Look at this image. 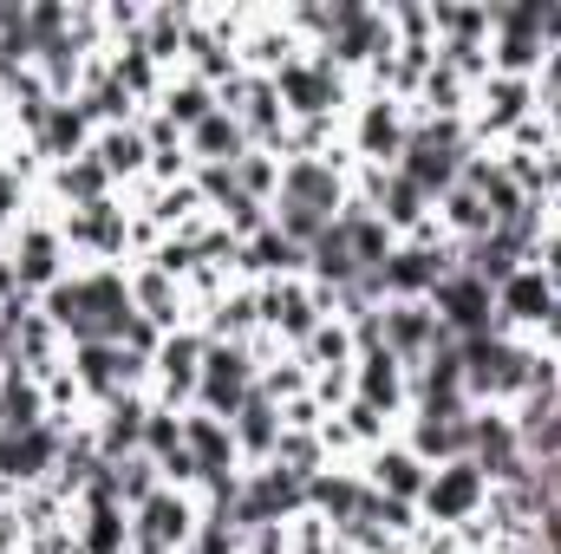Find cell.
Here are the masks:
<instances>
[{
  "label": "cell",
  "instance_id": "1",
  "mask_svg": "<svg viewBox=\"0 0 561 554\" xmlns=\"http://www.w3.org/2000/svg\"><path fill=\"white\" fill-rule=\"evenodd\" d=\"M39 313L66 333V346H118L138 320L131 268H72L53 293H39Z\"/></svg>",
  "mask_w": 561,
  "mask_h": 554
},
{
  "label": "cell",
  "instance_id": "2",
  "mask_svg": "<svg viewBox=\"0 0 561 554\" xmlns=\"http://www.w3.org/2000/svg\"><path fill=\"white\" fill-rule=\"evenodd\" d=\"M280 92V112H287V125H313V118H327V125H346V112H353V99H359V85L327 59V53H300L287 72L275 79Z\"/></svg>",
  "mask_w": 561,
  "mask_h": 554
},
{
  "label": "cell",
  "instance_id": "3",
  "mask_svg": "<svg viewBox=\"0 0 561 554\" xmlns=\"http://www.w3.org/2000/svg\"><path fill=\"white\" fill-rule=\"evenodd\" d=\"M470 157H477L470 118H412V138H405L399 170H405L424 196L437 203L444 189H457V176H463V163H470Z\"/></svg>",
  "mask_w": 561,
  "mask_h": 554
},
{
  "label": "cell",
  "instance_id": "4",
  "mask_svg": "<svg viewBox=\"0 0 561 554\" xmlns=\"http://www.w3.org/2000/svg\"><path fill=\"white\" fill-rule=\"evenodd\" d=\"M59 235L79 268H131V203L105 196L92 209H59Z\"/></svg>",
  "mask_w": 561,
  "mask_h": 554
},
{
  "label": "cell",
  "instance_id": "5",
  "mask_svg": "<svg viewBox=\"0 0 561 554\" xmlns=\"http://www.w3.org/2000/svg\"><path fill=\"white\" fill-rule=\"evenodd\" d=\"M7 249H13V275H20V293H53L59 280L72 275L79 262H72V249H66V235H59V209L53 203H33V216L7 235Z\"/></svg>",
  "mask_w": 561,
  "mask_h": 554
},
{
  "label": "cell",
  "instance_id": "6",
  "mask_svg": "<svg viewBox=\"0 0 561 554\" xmlns=\"http://www.w3.org/2000/svg\"><path fill=\"white\" fill-rule=\"evenodd\" d=\"M412 138V105L386 99V92H359L353 112H346V150L353 163H373V170H399Z\"/></svg>",
  "mask_w": 561,
  "mask_h": 554
},
{
  "label": "cell",
  "instance_id": "7",
  "mask_svg": "<svg viewBox=\"0 0 561 554\" xmlns=\"http://www.w3.org/2000/svg\"><path fill=\"white\" fill-rule=\"evenodd\" d=\"M255 300H262V333H268L275 346H287V353H300L307 333H313L320 320H333V293H320L307 275L255 280Z\"/></svg>",
  "mask_w": 561,
  "mask_h": 554
},
{
  "label": "cell",
  "instance_id": "8",
  "mask_svg": "<svg viewBox=\"0 0 561 554\" xmlns=\"http://www.w3.org/2000/svg\"><path fill=\"white\" fill-rule=\"evenodd\" d=\"M490 509V476L470 463V457H457V463H437L431 470V483H424V496H419V516H424V529H470L477 516Z\"/></svg>",
  "mask_w": 561,
  "mask_h": 554
},
{
  "label": "cell",
  "instance_id": "9",
  "mask_svg": "<svg viewBox=\"0 0 561 554\" xmlns=\"http://www.w3.org/2000/svg\"><path fill=\"white\" fill-rule=\"evenodd\" d=\"M255 385H262L255 346H222V339H209L203 379H196V405H190V412H209V417H222V424H236V412L249 405Z\"/></svg>",
  "mask_w": 561,
  "mask_h": 554
},
{
  "label": "cell",
  "instance_id": "10",
  "mask_svg": "<svg viewBox=\"0 0 561 554\" xmlns=\"http://www.w3.org/2000/svg\"><path fill=\"white\" fill-rule=\"evenodd\" d=\"M203 353H209L203 326L163 333V346H157V359H150V405L190 412V405H196V379H203Z\"/></svg>",
  "mask_w": 561,
  "mask_h": 554
},
{
  "label": "cell",
  "instance_id": "11",
  "mask_svg": "<svg viewBox=\"0 0 561 554\" xmlns=\"http://www.w3.org/2000/svg\"><path fill=\"white\" fill-rule=\"evenodd\" d=\"M470 463L490 476V489H503V483H529V476H536V463L523 457L516 417L503 412V405H477V412H470Z\"/></svg>",
  "mask_w": 561,
  "mask_h": 554
},
{
  "label": "cell",
  "instance_id": "12",
  "mask_svg": "<svg viewBox=\"0 0 561 554\" xmlns=\"http://www.w3.org/2000/svg\"><path fill=\"white\" fill-rule=\"evenodd\" d=\"M203 522V503L190 489H157L144 509H131V554H183Z\"/></svg>",
  "mask_w": 561,
  "mask_h": 554
},
{
  "label": "cell",
  "instance_id": "13",
  "mask_svg": "<svg viewBox=\"0 0 561 554\" xmlns=\"http://www.w3.org/2000/svg\"><path fill=\"white\" fill-rule=\"evenodd\" d=\"M556 320H561V293L542 280V268H516V275L496 287V333L542 346Z\"/></svg>",
  "mask_w": 561,
  "mask_h": 554
},
{
  "label": "cell",
  "instance_id": "14",
  "mask_svg": "<svg viewBox=\"0 0 561 554\" xmlns=\"http://www.w3.org/2000/svg\"><path fill=\"white\" fill-rule=\"evenodd\" d=\"M431 307L444 320L450 339H477V333H496V287L477 280L470 268H450V275L431 287Z\"/></svg>",
  "mask_w": 561,
  "mask_h": 554
},
{
  "label": "cell",
  "instance_id": "15",
  "mask_svg": "<svg viewBox=\"0 0 561 554\" xmlns=\"http://www.w3.org/2000/svg\"><path fill=\"white\" fill-rule=\"evenodd\" d=\"M379 326H386V353H399L405 366L431 359L437 346H457L431 300H379Z\"/></svg>",
  "mask_w": 561,
  "mask_h": 554
},
{
  "label": "cell",
  "instance_id": "16",
  "mask_svg": "<svg viewBox=\"0 0 561 554\" xmlns=\"http://www.w3.org/2000/svg\"><path fill=\"white\" fill-rule=\"evenodd\" d=\"M353 399L359 405H373L379 417H392V424H405L412 412V366L399 359V353H359L353 359Z\"/></svg>",
  "mask_w": 561,
  "mask_h": 554
},
{
  "label": "cell",
  "instance_id": "17",
  "mask_svg": "<svg viewBox=\"0 0 561 554\" xmlns=\"http://www.w3.org/2000/svg\"><path fill=\"white\" fill-rule=\"evenodd\" d=\"M359 476L373 483V496H386V503H412V509H419L424 483H431V463H424L405 437H392V443H379V450L359 457Z\"/></svg>",
  "mask_w": 561,
  "mask_h": 554
},
{
  "label": "cell",
  "instance_id": "18",
  "mask_svg": "<svg viewBox=\"0 0 561 554\" xmlns=\"http://www.w3.org/2000/svg\"><path fill=\"white\" fill-rule=\"evenodd\" d=\"M457 268V249H424V242H399L379 268V293L386 300H431V287Z\"/></svg>",
  "mask_w": 561,
  "mask_h": 554
},
{
  "label": "cell",
  "instance_id": "19",
  "mask_svg": "<svg viewBox=\"0 0 561 554\" xmlns=\"http://www.w3.org/2000/svg\"><path fill=\"white\" fill-rule=\"evenodd\" d=\"M366 503H373V483L359 476V463H327V470L307 483V509H313L320 522H333V529H353V522L366 516Z\"/></svg>",
  "mask_w": 561,
  "mask_h": 554
},
{
  "label": "cell",
  "instance_id": "20",
  "mask_svg": "<svg viewBox=\"0 0 561 554\" xmlns=\"http://www.w3.org/2000/svg\"><path fill=\"white\" fill-rule=\"evenodd\" d=\"M470 412H477V405H470ZM470 412H405L399 437L419 450L431 470H437V463H457V457H470Z\"/></svg>",
  "mask_w": 561,
  "mask_h": 554
},
{
  "label": "cell",
  "instance_id": "21",
  "mask_svg": "<svg viewBox=\"0 0 561 554\" xmlns=\"http://www.w3.org/2000/svg\"><path fill=\"white\" fill-rule=\"evenodd\" d=\"M105 196H118V183L105 176V163H99L92 150L72 157V163H53L46 183H39V203H53V209H92V203H105Z\"/></svg>",
  "mask_w": 561,
  "mask_h": 554
},
{
  "label": "cell",
  "instance_id": "22",
  "mask_svg": "<svg viewBox=\"0 0 561 554\" xmlns=\"http://www.w3.org/2000/svg\"><path fill=\"white\" fill-rule=\"evenodd\" d=\"M144 417H150V392H125V399H112V405L92 412V443H99L105 463L138 457L144 450Z\"/></svg>",
  "mask_w": 561,
  "mask_h": 554
},
{
  "label": "cell",
  "instance_id": "23",
  "mask_svg": "<svg viewBox=\"0 0 561 554\" xmlns=\"http://www.w3.org/2000/svg\"><path fill=\"white\" fill-rule=\"evenodd\" d=\"M131 307H138L150 326H163V333L190 326V293H183V280H170L163 268H150V262H131Z\"/></svg>",
  "mask_w": 561,
  "mask_h": 554
},
{
  "label": "cell",
  "instance_id": "24",
  "mask_svg": "<svg viewBox=\"0 0 561 554\" xmlns=\"http://www.w3.org/2000/svg\"><path fill=\"white\" fill-rule=\"evenodd\" d=\"M183 450L203 463V476L249 470L242 450H236V424H222V417H209V412H183ZM196 489H203V483H196Z\"/></svg>",
  "mask_w": 561,
  "mask_h": 554
},
{
  "label": "cell",
  "instance_id": "25",
  "mask_svg": "<svg viewBox=\"0 0 561 554\" xmlns=\"http://www.w3.org/2000/svg\"><path fill=\"white\" fill-rule=\"evenodd\" d=\"M196 326H203V339H222V346H255V339H262V300H255V287H249V280H236V287H229V293H222V300L196 320Z\"/></svg>",
  "mask_w": 561,
  "mask_h": 554
},
{
  "label": "cell",
  "instance_id": "26",
  "mask_svg": "<svg viewBox=\"0 0 561 554\" xmlns=\"http://www.w3.org/2000/svg\"><path fill=\"white\" fill-rule=\"evenodd\" d=\"M510 417H516L523 457H529L536 470H542V463H556V457H561V392H529Z\"/></svg>",
  "mask_w": 561,
  "mask_h": 554
},
{
  "label": "cell",
  "instance_id": "27",
  "mask_svg": "<svg viewBox=\"0 0 561 554\" xmlns=\"http://www.w3.org/2000/svg\"><path fill=\"white\" fill-rule=\"evenodd\" d=\"M196 13H203V7H176V0H163V7H150V13H144L138 46L163 66V72H183V39H190Z\"/></svg>",
  "mask_w": 561,
  "mask_h": 554
},
{
  "label": "cell",
  "instance_id": "28",
  "mask_svg": "<svg viewBox=\"0 0 561 554\" xmlns=\"http://www.w3.org/2000/svg\"><path fill=\"white\" fill-rule=\"evenodd\" d=\"M92 138H99V131H92V118H85L79 105H53V112H46V125H39L33 138H20V143H33V150L46 157V170H53V163L85 157V150H92Z\"/></svg>",
  "mask_w": 561,
  "mask_h": 554
},
{
  "label": "cell",
  "instance_id": "29",
  "mask_svg": "<svg viewBox=\"0 0 561 554\" xmlns=\"http://www.w3.org/2000/svg\"><path fill=\"white\" fill-rule=\"evenodd\" d=\"M92 157L105 163V176L118 183V196H125V189H138L144 176H150V143H144V131H138V125L99 131V138H92Z\"/></svg>",
  "mask_w": 561,
  "mask_h": 554
},
{
  "label": "cell",
  "instance_id": "30",
  "mask_svg": "<svg viewBox=\"0 0 561 554\" xmlns=\"http://www.w3.org/2000/svg\"><path fill=\"white\" fill-rule=\"evenodd\" d=\"M275 443H280V405L255 385V392H249V405L236 412V450H242V463H249V470H262V463L275 457Z\"/></svg>",
  "mask_w": 561,
  "mask_h": 554
},
{
  "label": "cell",
  "instance_id": "31",
  "mask_svg": "<svg viewBox=\"0 0 561 554\" xmlns=\"http://www.w3.org/2000/svg\"><path fill=\"white\" fill-rule=\"evenodd\" d=\"M157 112H163V118H170V125L190 138V131H196L209 112H222V99H216V85H203L196 72H170V79H163V99H157Z\"/></svg>",
  "mask_w": 561,
  "mask_h": 554
},
{
  "label": "cell",
  "instance_id": "32",
  "mask_svg": "<svg viewBox=\"0 0 561 554\" xmlns=\"http://www.w3.org/2000/svg\"><path fill=\"white\" fill-rule=\"evenodd\" d=\"M46 385L33 379V372H20V366H7L0 372V430H33V424H46Z\"/></svg>",
  "mask_w": 561,
  "mask_h": 554
},
{
  "label": "cell",
  "instance_id": "33",
  "mask_svg": "<svg viewBox=\"0 0 561 554\" xmlns=\"http://www.w3.org/2000/svg\"><path fill=\"white\" fill-rule=\"evenodd\" d=\"M183 150H190V163H242V157H249V131H242L229 112H209V118L183 138Z\"/></svg>",
  "mask_w": 561,
  "mask_h": 554
},
{
  "label": "cell",
  "instance_id": "34",
  "mask_svg": "<svg viewBox=\"0 0 561 554\" xmlns=\"http://www.w3.org/2000/svg\"><path fill=\"white\" fill-rule=\"evenodd\" d=\"M300 359H307V372H353V359H359L353 326H346V320H320V326L307 333Z\"/></svg>",
  "mask_w": 561,
  "mask_h": 554
},
{
  "label": "cell",
  "instance_id": "35",
  "mask_svg": "<svg viewBox=\"0 0 561 554\" xmlns=\"http://www.w3.org/2000/svg\"><path fill=\"white\" fill-rule=\"evenodd\" d=\"M268 463H280L287 476H300V483H313L333 457H327V443H320V430H280V443H275V457Z\"/></svg>",
  "mask_w": 561,
  "mask_h": 554
},
{
  "label": "cell",
  "instance_id": "36",
  "mask_svg": "<svg viewBox=\"0 0 561 554\" xmlns=\"http://www.w3.org/2000/svg\"><path fill=\"white\" fill-rule=\"evenodd\" d=\"M157 489H163V470H157L144 450H138V457H118V463H112V496H118L125 509H144Z\"/></svg>",
  "mask_w": 561,
  "mask_h": 554
},
{
  "label": "cell",
  "instance_id": "37",
  "mask_svg": "<svg viewBox=\"0 0 561 554\" xmlns=\"http://www.w3.org/2000/svg\"><path fill=\"white\" fill-rule=\"evenodd\" d=\"M262 392H268L275 405L307 399V392H313V372H307V359H300V353H275V359L262 366Z\"/></svg>",
  "mask_w": 561,
  "mask_h": 554
},
{
  "label": "cell",
  "instance_id": "38",
  "mask_svg": "<svg viewBox=\"0 0 561 554\" xmlns=\"http://www.w3.org/2000/svg\"><path fill=\"white\" fill-rule=\"evenodd\" d=\"M183 554H249V529L236 516H209L203 509V522H196V535H190Z\"/></svg>",
  "mask_w": 561,
  "mask_h": 554
},
{
  "label": "cell",
  "instance_id": "39",
  "mask_svg": "<svg viewBox=\"0 0 561 554\" xmlns=\"http://www.w3.org/2000/svg\"><path fill=\"white\" fill-rule=\"evenodd\" d=\"M236 189L275 209V196H280V157H268V150H249V157L236 163Z\"/></svg>",
  "mask_w": 561,
  "mask_h": 554
},
{
  "label": "cell",
  "instance_id": "40",
  "mask_svg": "<svg viewBox=\"0 0 561 554\" xmlns=\"http://www.w3.org/2000/svg\"><path fill=\"white\" fill-rule=\"evenodd\" d=\"M176 450H183V412L150 405V417H144V457L163 463V457H176Z\"/></svg>",
  "mask_w": 561,
  "mask_h": 554
},
{
  "label": "cell",
  "instance_id": "41",
  "mask_svg": "<svg viewBox=\"0 0 561 554\" xmlns=\"http://www.w3.org/2000/svg\"><path fill=\"white\" fill-rule=\"evenodd\" d=\"M536 99H542V105H561V46H549V59H542V72H536Z\"/></svg>",
  "mask_w": 561,
  "mask_h": 554
},
{
  "label": "cell",
  "instance_id": "42",
  "mask_svg": "<svg viewBox=\"0 0 561 554\" xmlns=\"http://www.w3.org/2000/svg\"><path fill=\"white\" fill-rule=\"evenodd\" d=\"M542 346L556 353V366H561V320H556V326H549V339H542Z\"/></svg>",
  "mask_w": 561,
  "mask_h": 554
},
{
  "label": "cell",
  "instance_id": "43",
  "mask_svg": "<svg viewBox=\"0 0 561 554\" xmlns=\"http://www.w3.org/2000/svg\"><path fill=\"white\" fill-rule=\"evenodd\" d=\"M510 554H549V549H542V542H529V549H510Z\"/></svg>",
  "mask_w": 561,
  "mask_h": 554
},
{
  "label": "cell",
  "instance_id": "44",
  "mask_svg": "<svg viewBox=\"0 0 561 554\" xmlns=\"http://www.w3.org/2000/svg\"><path fill=\"white\" fill-rule=\"evenodd\" d=\"M0 163H7V131H0Z\"/></svg>",
  "mask_w": 561,
  "mask_h": 554
},
{
  "label": "cell",
  "instance_id": "45",
  "mask_svg": "<svg viewBox=\"0 0 561 554\" xmlns=\"http://www.w3.org/2000/svg\"><path fill=\"white\" fill-rule=\"evenodd\" d=\"M13 554H26V549H13Z\"/></svg>",
  "mask_w": 561,
  "mask_h": 554
}]
</instances>
